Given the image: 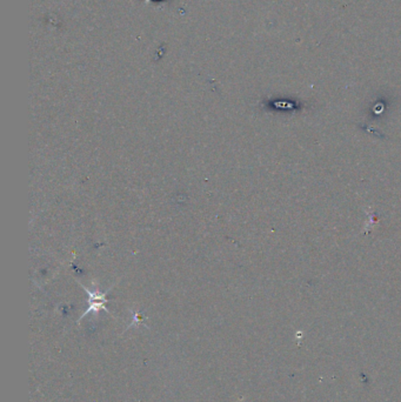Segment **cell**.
Returning a JSON list of instances; mask_svg holds the SVG:
<instances>
[{
  "mask_svg": "<svg viewBox=\"0 0 401 402\" xmlns=\"http://www.w3.org/2000/svg\"><path fill=\"white\" fill-rule=\"evenodd\" d=\"M81 287H83L84 290L88 292V295H90V301H88V303H90V307H88V311L84 313L81 318H84L85 315H88L90 312H95V313H97V312L100 311V310L108 311V310L105 308V303L108 301V300H106V294H108V290L105 292V293H98V292L92 293V292L88 291V288H85V286Z\"/></svg>",
  "mask_w": 401,
  "mask_h": 402,
  "instance_id": "6da1fadb",
  "label": "cell"
}]
</instances>
